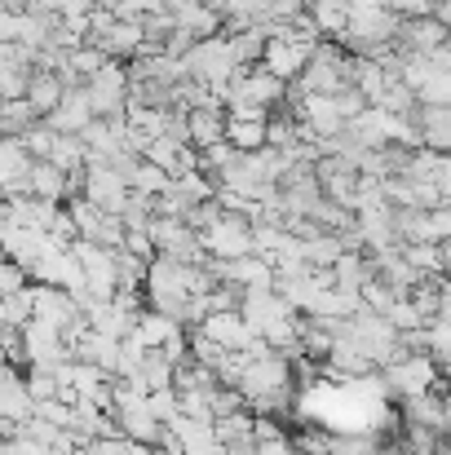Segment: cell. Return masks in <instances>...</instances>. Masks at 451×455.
Segmentation results:
<instances>
[{
  "instance_id": "obj_8",
  "label": "cell",
  "mask_w": 451,
  "mask_h": 455,
  "mask_svg": "<svg viewBox=\"0 0 451 455\" xmlns=\"http://www.w3.org/2000/svg\"><path fill=\"white\" fill-rule=\"evenodd\" d=\"M394 111H385V107H367L363 116H354L350 124H345V133L358 142V147H367V151H385V147H394Z\"/></svg>"
},
{
  "instance_id": "obj_17",
  "label": "cell",
  "mask_w": 451,
  "mask_h": 455,
  "mask_svg": "<svg viewBox=\"0 0 451 455\" xmlns=\"http://www.w3.org/2000/svg\"><path fill=\"white\" fill-rule=\"evenodd\" d=\"M129 181H133V190H142V195H155V199H159V195H164V190H168V186H173L177 177H173L168 168L150 164L147 155H142V164L133 168V177H129Z\"/></svg>"
},
{
  "instance_id": "obj_7",
  "label": "cell",
  "mask_w": 451,
  "mask_h": 455,
  "mask_svg": "<svg viewBox=\"0 0 451 455\" xmlns=\"http://www.w3.org/2000/svg\"><path fill=\"white\" fill-rule=\"evenodd\" d=\"M451 40V27L439 18V13H425V18H403V27H399V49L403 53H434L439 44H447Z\"/></svg>"
},
{
  "instance_id": "obj_10",
  "label": "cell",
  "mask_w": 451,
  "mask_h": 455,
  "mask_svg": "<svg viewBox=\"0 0 451 455\" xmlns=\"http://www.w3.org/2000/svg\"><path fill=\"white\" fill-rule=\"evenodd\" d=\"M186 120H190V147L195 151H208V147L226 142V111L195 107V111H186Z\"/></svg>"
},
{
  "instance_id": "obj_20",
  "label": "cell",
  "mask_w": 451,
  "mask_h": 455,
  "mask_svg": "<svg viewBox=\"0 0 451 455\" xmlns=\"http://www.w3.org/2000/svg\"><path fill=\"white\" fill-rule=\"evenodd\" d=\"M22 18L27 13H4L0 18V40H22Z\"/></svg>"
},
{
  "instance_id": "obj_23",
  "label": "cell",
  "mask_w": 451,
  "mask_h": 455,
  "mask_svg": "<svg viewBox=\"0 0 451 455\" xmlns=\"http://www.w3.org/2000/svg\"><path fill=\"white\" fill-rule=\"evenodd\" d=\"M150 455H177V451H168V447L159 443V447H150Z\"/></svg>"
},
{
  "instance_id": "obj_4",
  "label": "cell",
  "mask_w": 451,
  "mask_h": 455,
  "mask_svg": "<svg viewBox=\"0 0 451 455\" xmlns=\"http://www.w3.org/2000/svg\"><path fill=\"white\" fill-rule=\"evenodd\" d=\"M204 235V248L213 261H239V257H253L257 252V235H253V221L244 212H221Z\"/></svg>"
},
{
  "instance_id": "obj_19",
  "label": "cell",
  "mask_w": 451,
  "mask_h": 455,
  "mask_svg": "<svg viewBox=\"0 0 451 455\" xmlns=\"http://www.w3.org/2000/svg\"><path fill=\"white\" fill-rule=\"evenodd\" d=\"M394 301H399V292H394V288H390L381 275L363 283V305H367V309H376V314H390V305H394Z\"/></svg>"
},
{
  "instance_id": "obj_9",
  "label": "cell",
  "mask_w": 451,
  "mask_h": 455,
  "mask_svg": "<svg viewBox=\"0 0 451 455\" xmlns=\"http://www.w3.org/2000/svg\"><path fill=\"white\" fill-rule=\"evenodd\" d=\"M93 120H98V111H93V102H89V89H85V84H80V89H67V98L58 102V111H53V116H44V124H49L53 133H85Z\"/></svg>"
},
{
  "instance_id": "obj_2",
  "label": "cell",
  "mask_w": 451,
  "mask_h": 455,
  "mask_svg": "<svg viewBox=\"0 0 451 455\" xmlns=\"http://www.w3.org/2000/svg\"><path fill=\"white\" fill-rule=\"evenodd\" d=\"M186 71H190L195 80L213 84V89H230V80H235L239 71H248V67H239V62H235L230 40H226V31H221V36L195 40V49L186 53Z\"/></svg>"
},
{
  "instance_id": "obj_11",
  "label": "cell",
  "mask_w": 451,
  "mask_h": 455,
  "mask_svg": "<svg viewBox=\"0 0 451 455\" xmlns=\"http://www.w3.org/2000/svg\"><path fill=\"white\" fill-rule=\"evenodd\" d=\"M226 13L221 9H213V4H204V0H190V4H181L177 9V27H186L195 40H208V36H221L226 27Z\"/></svg>"
},
{
  "instance_id": "obj_13",
  "label": "cell",
  "mask_w": 451,
  "mask_h": 455,
  "mask_svg": "<svg viewBox=\"0 0 451 455\" xmlns=\"http://www.w3.org/2000/svg\"><path fill=\"white\" fill-rule=\"evenodd\" d=\"M310 18H314V27H318L323 40H341L350 31L354 9H350V0H314L310 4Z\"/></svg>"
},
{
  "instance_id": "obj_3",
  "label": "cell",
  "mask_w": 451,
  "mask_h": 455,
  "mask_svg": "<svg viewBox=\"0 0 451 455\" xmlns=\"http://www.w3.org/2000/svg\"><path fill=\"white\" fill-rule=\"evenodd\" d=\"M85 89H89V102H93V111L102 116V120H116V116H129V98H133V71L120 62V58H111L98 76H89L85 80Z\"/></svg>"
},
{
  "instance_id": "obj_12",
  "label": "cell",
  "mask_w": 451,
  "mask_h": 455,
  "mask_svg": "<svg viewBox=\"0 0 451 455\" xmlns=\"http://www.w3.org/2000/svg\"><path fill=\"white\" fill-rule=\"evenodd\" d=\"M412 116H416V124H421V133H425V147L451 155V107H425V102H421Z\"/></svg>"
},
{
  "instance_id": "obj_15",
  "label": "cell",
  "mask_w": 451,
  "mask_h": 455,
  "mask_svg": "<svg viewBox=\"0 0 451 455\" xmlns=\"http://www.w3.org/2000/svg\"><path fill=\"white\" fill-rule=\"evenodd\" d=\"M44 116L27 102V98H13V102H4V111H0V129H4V138H22L27 129H36Z\"/></svg>"
},
{
  "instance_id": "obj_22",
  "label": "cell",
  "mask_w": 451,
  "mask_h": 455,
  "mask_svg": "<svg viewBox=\"0 0 451 455\" xmlns=\"http://www.w3.org/2000/svg\"><path fill=\"white\" fill-rule=\"evenodd\" d=\"M443 275H447V279H451V239H447V243H443Z\"/></svg>"
},
{
  "instance_id": "obj_14",
  "label": "cell",
  "mask_w": 451,
  "mask_h": 455,
  "mask_svg": "<svg viewBox=\"0 0 451 455\" xmlns=\"http://www.w3.org/2000/svg\"><path fill=\"white\" fill-rule=\"evenodd\" d=\"M62 98H67V80H62L58 71H36V76H31L27 102H31V107H36L40 116H53Z\"/></svg>"
},
{
  "instance_id": "obj_6",
  "label": "cell",
  "mask_w": 451,
  "mask_h": 455,
  "mask_svg": "<svg viewBox=\"0 0 451 455\" xmlns=\"http://www.w3.org/2000/svg\"><path fill=\"white\" fill-rule=\"evenodd\" d=\"M80 195L93 199V204L107 208V212H125L133 186H129V177H125L116 164H89V168H85V186H80Z\"/></svg>"
},
{
  "instance_id": "obj_21",
  "label": "cell",
  "mask_w": 451,
  "mask_h": 455,
  "mask_svg": "<svg viewBox=\"0 0 451 455\" xmlns=\"http://www.w3.org/2000/svg\"><path fill=\"white\" fill-rule=\"evenodd\" d=\"M434 13H439V18L451 27V0H439V9H434Z\"/></svg>"
},
{
  "instance_id": "obj_5",
  "label": "cell",
  "mask_w": 451,
  "mask_h": 455,
  "mask_svg": "<svg viewBox=\"0 0 451 455\" xmlns=\"http://www.w3.org/2000/svg\"><path fill=\"white\" fill-rule=\"evenodd\" d=\"M399 27H403V13H394L390 4H385V9H358V13L350 18V31L341 36V44L363 58V53H372V49H381V44H394V40H399Z\"/></svg>"
},
{
  "instance_id": "obj_16",
  "label": "cell",
  "mask_w": 451,
  "mask_h": 455,
  "mask_svg": "<svg viewBox=\"0 0 451 455\" xmlns=\"http://www.w3.org/2000/svg\"><path fill=\"white\" fill-rule=\"evenodd\" d=\"M403 257H407L425 279H439V275H443V243H425V239H416V243H403Z\"/></svg>"
},
{
  "instance_id": "obj_1",
  "label": "cell",
  "mask_w": 451,
  "mask_h": 455,
  "mask_svg": "<svg viewBox=\"0 0 451 455\" xmlns=\"http://www.w3.org/2000/svg\"><path fill=\"white\" fill-rule=\"evenodd\" d=\"M381 376H385V389L407 403V398H421V394L439 389V358L430 349H412V354L394 358Z\"/></svg>"
},
{
  "instance_id": "obj_18",
  "label": "cell",
  "mask_w": 451,
  "mask_h": 455,
  "mask_svg": "<svg viewBox=\"0 0 451 455\" xmlns=\"http://www.w3.org/2000/svg\"><path fill=\"white\" fill-rule=\"evenodd\" d=\"M239 155H244V151H239L235 142H217V147L199 151V168H204L208 177H221V172H226V168H230V164H235Z\"/></svg>"
}]
</instances>
